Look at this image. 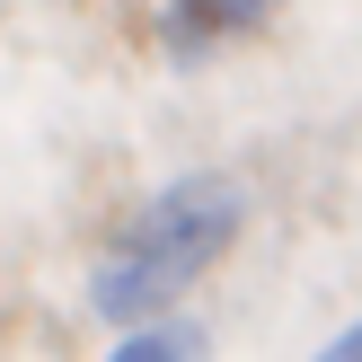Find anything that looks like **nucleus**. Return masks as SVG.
I'll use <instances>...</instances> for the list:
<instances>
[{
    "mask_svg": "<svg viewBox=\"0 0 362 362\" xmlns=\"http://www.w3.org/2000/svg\"><path fill=\"white\" fill-rule=\"evenodd\" d=\"M239 221H247V186H230V177H177V186L151 194V204L124 221V239L98 257L88 310H98L106 327L159 318L194 274H212V265L230 257Z\"/></svg>",
    "mask_w": 362,
    "mask_h": 362,
    "instance_id": "obj_1",
    "label": "nucleus"
},
{
    "mask_svg": "<svg viewBox=\"0 0 362 362\" xmlns=\"http://www.w3.org/2000/svg\"><path fill=\"white\" fill-rule=\"evenodd\" d=\"M283 0H168V27H177V45H221V35H247V27H265Z\"/></svg>",
    "mask_w": 362,
    "mask_h": 362,
    "instance_id": "obj_2",
    "label": "nucleus"
},
{
    "mask_svg": "<svg viewBox=\"0 0 362 362\" xmlns=\"http://www.w3.org/2000/svg\"><path fill=\"white\" fill-rule=\"evenodd\" d=\"M177 354H204V336H194V327H151V318H133L115 362H177Z\"/></svg>",
    "mask_w": 362,
    "mask_h": 362,
    "instance_id": "obj_3",
    "label": "nucleus"
},
{
    "mask_svg": "<svg viewBox=\"0 0 362 362\" xmlns=\"http://www.w3.org/2000/svg\"><path fill=\"white\" fill-rule=\"evenodd\" d=\"M327 354H336V362H362V318H354V327H345V336H336V345H327Z\"/></svg>",
    "mask_w": 362,
    "mask_h": 362,
    "instance_id": "obj_4",
    "label": "nucleus"
}]
</instances>
